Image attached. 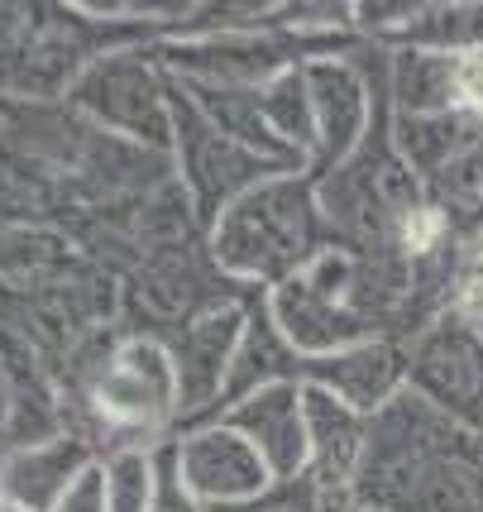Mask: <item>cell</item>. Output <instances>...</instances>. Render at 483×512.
Listing matches in <instances>:
<instances>
[{"mask_svg":"<svg viewBox=\"0 0 483 512\" xmlns=\"http://www.w3.org/2000/svg\"><path fill=\"white\" fill-rule=\"evenodd\" d=\"M321 192L297 173L259 182L216 221L211 249L220 273L249 283H287L321 254Z\"/></svg>","mask_w":483,"mask_h":512,"instance_id":"cell-1","label":"cell"},{"mask_svg":"<svg viewBox=\"0 0 483 512\" xmlns=\"http://www.w3.org/2000/svg\"><path fill=\"white\" fill-rule=\"evenodd\" d=\"M87 402L101 431L120 436V446L173 441L168 426H173V417H182V398H177V369L168 345L149 340V335H134L125 345H115L91 379Z\"/></svg>","mask_w":483,"mask_h":512,"instance_id":"cell-2","label":"cell"},{"mask_svg":"<svg viewBox=\"0 0 483 512\" xmlns=\"http://www.w3.org/2000/svg\"><path fill=\"white\" fill-rule=\"evenodd\" d=\"M268 312L302 359L335 355L369 340V316L354 312V259L321 249L297 278L268 288Z\"/></svg>","mask_w":483,"mask_h":512,"instance_id":"cell-3","label":"cell"},{"mask_svg":"<svg viewBox=\"0 0 483 512\" xmlns=\"http://www.w3.org/2000/svg\"><path fill=\"white\" fill-rule=\"evenodd\" d=\"M407 388L440 417L483 436V340L455 307L407 345Z\"/></svg>","mask_w":483,"mask_h":512,"instance_id":"cell-4","label":"cell"},{"mask_svg":"<svg viewBox=\"0 0 483 512\" xmlns=\"http://www.w3.org/2000/svg\"><path fill=\"white\" fill-rule=\"evenodd\" d=\"M173 144H177V158H182L187 192H192V201H197V211L206 221H220L244 192H254L259 182L287 173L278 163L259 158L254 149L235 144L230 134H220L197 111V101L187 91H173Z\"/></svg>","mask_w":483,"mask_h":512,"instance_id":"cell-5","label":"cell"},{"mask_svg":"<svg viewBox=\"0 0 483 512\" xmlns=\"http://www.w3.org/2000/svg\"><path fill=\"white\" fill-rule=\"evenodd\" d=\"M72 101L101 125L144 144H173V87L139 53H110L72 82Z\"/></svg>","mask_w":483,"mask_h":512,"instance_id":"cell-6","label":"cell"},{"mask_svg":"<svg viewBox=\"0 0 483 512\" xmlns=\"http://www.w3.org/2000/svg\"><path fill=\"white\" fill-rule=\"evenodd\" d=\"M302 67H307L311 111H316V163H311V173L326 178L359 154V144L374 130L388 91H369V82L359 77V67L350 58H311Z\"/></svg>","mask_w":483,"mask_h":512,"instance_id":"cell-7","label":"cell"},{"mask_svg":"<svg viewBox=\"0 0 483 512\" xmlns=\"http://www.w3.org/2000/svg\"><path fill=\"white\" fill-rule=\"evenodd\" d=\"M249 307L240 302H216L197 312L177 340L168 345L177 369V398H182V417H206V412H225V383H230V364L240 350Z\"/></svg>","mask_w":483,"mask_h":512,"instance_id":"cell-8","label":"cell"},{"mask_svg":"<svg viewBox=\"0 0 483 512\" xmlns=\"http://www.w3.org/2000/svg\"><path fill=\"white\" fill-rule=\"evenodd\" d=\"M173 441H177V469H182L187 489L197 493L211 512L249 503V498H259L273 484L264 455L249 446L235 426L220 422V417L182 431Z\"/></svg>","mask_w":483,"mask_h":512,"instance_id":"cell-9","label":"cell"},{"mask_svg":"<svg viewBox=\"0 0 483 512\" xmlns=\"http://www.w3.org/2000/svg\"><path fill=\"white\" fill-rule=\"evenodd\" d=\"M220 422L235 426L249 446L264 455L273 479H297L307 474L311 446H307V393L302 383H273L249 398L230 402Z\"/></svg>","mask_w":483,"mask_h":512,"instance_id":"cell-10","label":"cell"},{"mask_svg":"<svg viewBox=\"0 0 483 512\" xmlns=\"http://www.w3.org/2000/svg\"><path fill=\"white\" fill-rule=\"evenodd\" d=\"M302 383L326 388V393L350 402L354 412H364V417H378L388 402L407 393V350L393 345V340L369 335V340L345 345L335 355L302 359Z\"/></svg>","mask_w":483,"mask_h":512,"instance_id":"cell-11","label":"cell"},{"mask_svg":"<svg viewBox=\"0 0 483 512\" xmlns=\"http://www.w3.org/2000/svg\"><path fill=\"white\" fill-rule=\"evenodd\" d=\"M101 465L87 436H48V441H24L0 460V503L24 512H53L72 484Z\"/></svg>","mask_w":483,"mask_h":512,"instance_id":"cell-12","label":"cell"},{"mask_svg":"<svg viewBox=\"0 0 483 512\" xmlns=\"http://www.w3.org/2000/svg\"><path fill=\"white\" fill-rule=\"evenodd\" d=\"M302 393H307V446H311L307 474L330 498H340V493L354 489V474L364 465L369 417L354 412L350 402H340L335 393H326V388L302 383Z\"/></svg>","mask_w":483,"mask_h":512,"instance_id":"cell-13","label":"cell"},{"mask_svg":"<svg viewBox=\"0 0 483 512\" xmlns=\"http://www.w3.org/2000/svg\"><path fill=\"white\" fill-rule=\"evenodd\" d=\"M273 383H302V355L278 331L264 297L259 307H249V321H244L240 350H235V364H230V383H225V407L259 393V388H273Z\"/></svg>","mask_w":483,"mask_h":512,"instance_id":"cell-14","label":"cell"},{"mask_svg":"<svg viewBox=\"0 0 483 512\" xmlns=\"http://www.w3.org/2000/svg\"><path fill=\"white\" fill-rule=\"evenodd\" d=\"M259 106H264L268 130L283 139L292 154L311 163L316 158V111H311V91H307V67H287L273 82L259 87Z\"/></svg>","mask_w":483,"mask_h":512,"instance_id":"cell-15","label":"cell"},{"mask_svg":"<svg viewBox=\"0 0 483 512\" xmlns=\"http://www.w3.org/2000/svg\"><path fill=\"white\" fill-rule=\"evenodd\" d=\"M110 512H149L158 484V446H120L101 460Z\"/></svg>","mask_w":483,"mask_h":512,"instance_id":"cell-16","label":"cell"},{"mask_svg":"<svg viewBox=\"0 0 483 512\" xmlns=\"http://www.w3.org/2000/svg\"><path fill=\"white\" fill-rule=\"evenodd\" d=\"M216 512H330V493L311 479V474H297V479H273L259 498L249 503H235V508H216Z\"/></svg>","mask_w":483,"mask_h":512,"instance_id":"cell-17","label":"cell"},{"mask_svg":"<svg viewBox=\"0 0 483 512\" xmlns=\"http://www.w3.org/2000/svg\"><path fill=\"white\" fill-rule=\"evenodd\" d=\"M149 512H211L197 493L187 489V479L177 469V441L158 446V484H154V508Z\"/></svg>","mask_w":483,"mask_h":512,"instance_id":"cell-18","label":"cell"},{"mask_svg":"<svg viewBox=\"0 0 483 512\" xmlns=\"http://www.w3.org/2000/svg\"><path fill=\"white\" fill-rule=\"evenodd\" d=\"M53 512H110V503H106V474H101V465L87 469V474L72 484V493H67Z\"/></svg>","mask_w":483,"mask_h":512,"instance_id":"cell-19","label":"cell"},{"mask_svg":"<svg viewBox=\"0 0 483 512\" xmlns=\"http://www.w3.org/2000/svg\"><path fill=\"white\" fill-rule=\"evenodd\" d=\"M455 312H460L464 321L479 331V340H483V283H479V278H469V273L460 278V292H455Z\"/></svg>","mask_w":483,"mask_h":512,"instance_id":"cell-20","label":"cell"},{"mask_svg":"<svg viewBox=\"0 0 483 512\" xmlns=\"http://www.w3.org/2000/svg\"><path fill=\"white\" fill-rule=\"evenodd\" d=\"M464 273L483 283V221H479V230H474V245H469V259H464Z\"/></svg>","mask_w":483,"mask_h":512,"instance_id":"cell-21","label":"cell"},{"mask_svg":"<svg viewBox=\"0 0 483 512\" xmlns=\"http://www.w3.org/2000/svg\"><path fill=\"white\" fill-rule=\"evenodd\" d=\"M330 512H383V508H369V503H359L350 493H340V498H330Z\"/></svg>","mask_w":483,"mask_h":512,"instance_id":"cell-22","label":"cell"},{"mask_svg":"<svg viewBox=\"0 0 483 512\" xmlns=\"http://www.w3.org/2000/svg\"><path fill=\"white\" fill-rule=\"evenodd\" d=\"M0 512H24V508H10V503H0Z\"/></svg>","mask_w":483,"mask_h":512,"instance_id":"cell-23","label":"cell"}]
</instances>
